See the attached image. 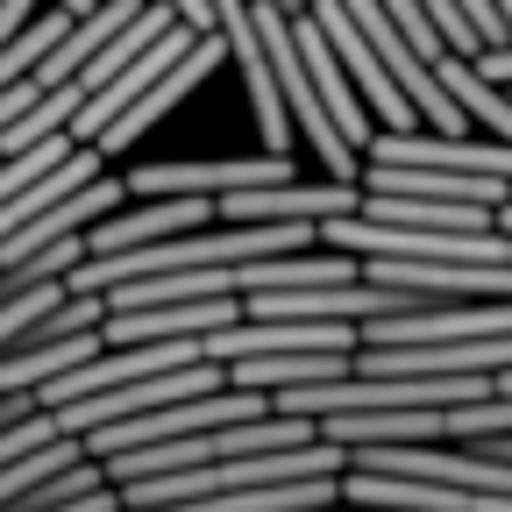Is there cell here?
Listing matches in <instances>:
<instances>
[{"label": "cell", "instance_id": "6da1fadb", "mask_svg": "<svg viewBox=\"0 0 512 512\" xmlns=\"http://www.w3.org/2000/svg\"><path fill=\"white\" fill-rule=\"evenodd\" d=\"M221 64H228V36H221V29H200V36H192V50H185V57L171 64L164 79H150V86H143L136 100H128V107H121V114H114V121L100 128L93 143H100L107 157H121L128 143H143L150 128H157V121H164V114H171V107L185 100V93H200V79H214Z\"/></svg>", "mask_w": 512, "mask_h": 512}, {"label": "cell", "instance_id": "9c48e42d", "mask_svg": "<svg viewBox=\"0 0 512 512\" xmlns=\"http://www.w3.org/2000/svg\"><path fill=\"white\" fill-rule=\"evenodd\" d=\"M313 434H328L342 448H370V441H448L441 406H363V413H320Z\"/></svg>", "mask_w": 512, "mask_h": 512}, {"label": "cell", "instance_id": "8fae6325", "mask_svg": "<svg viewBox=\"0 0 512 512\" xmlns=\"http://www.w3.org/2000/svg\"><path fill=\"white\" fill-rule=\"evenodd\" d=\"M356 363V349H306V356H242V363H221L235 384L249 392H285V384H320V377H342Z\"/></svg>", "mask_w": 512, "mask_h": 512}, {"label": "cell", "instance_id": "7c38bea8", "mask_svg": "<svg viewBox=\"0 0 512 512\" xmlns=\"http://www.w3.org/2000/svg\"><path fill=\"white\" fill-rule=\"evenodd\" d=\"M79 456H86V441H79V434H50L43 448H29V456H15V463H0V512H15V498H22L29 484H43L50 470L79 463Z\"/></svg>", "mask_w": 512, "mask_h": 512}, {"label": "cell", "instance_id": "7a4b0ae2", "mask_svg": "<svg viewBox=\"0 0 512 512\" xmlns=\"http://www.w3.org/2000/svg\"><path fill=\"white\" fill-rule=\"evenodd\" d=\"M306 15L328 29V43H335V57L349 64V79H356V93H363V107L384 121V128H413L420 121V107L406 100V86L384 72V57L370 50V36L356 29V15L342 8V0H306Z\"/></svg>", "mask_w": 512, "mask_h": 512}, {"label": "cell", "instance_id": "5bb4252c", "mask_svg": "<svg viewBox=\"0 0 512 512\" xmlns=\"http://www.w3.org/2000/svg\"><path fill=\"white\" fill-rule=\"evenodd\" d=\"M491 221H498V228H505V235H512V200H505V207H498V214H491Z\"/></svg>", "mask_w": 512, "mask_h": 512}, {"label": "cell", "instance_id": "5b68a950", "mask_svg": "<svg viewBox=\"0 0 512 512\" xmlns=\"http://www.w3.org/2000/svg\"><path fill=\"white\" fill-rule=\"evenodd\" d=\"M292 178V150H264V157H214V164H136L128 192H242V185H278Z\"/></svg>", "mask_w": 512, "mask_h": 512}, {"label": "cell", "instance_id": "52a82bcc", "mask_svg": "<svg viewBox=\"0 0 512 512\" xmlns=\"http://www.w3.org/2000/svg\"><path fill=\"white\" fill-rule=\"evenodd\" d=\"M192 36H200L192 22H171L164 36H150V43H143L136 57H128V64H121V72H114V79H107V86H100V93H93V100H86L79 114H72V136H86V143H93L100 128H107V121H114V114H121L128 100H136V93H143L150 79H164L171 64H178V57L192 50Z\"/></svg>", "mask_w": 512, "mask_h": 512}, {"label": "cell", "instance_id": "8992f818", "mask_svg": "<svg viewBox=\"0 0 512 512\" xmlns=\"http://www.w3.org/2000/svg\"><path fill=\"white\" fill-rule=\"evenodd\" d=\"M214 221V200L207 192H157V200H143L136 214H100L86 228V256L100 249H143V242H164V235H185V228H207Z\"/></svg>", "mask_w": 512, "mask_h": 512}, {"label": "cell", "instance_id": "4fadbf2b", "mask_svg": "<svg viewBox=\"0 0 512 512\" xmlns=\"http://www.w3.org/2000/svg\"><path fill=\"white\" fill-rule=\"evenodd\" d=\"M57 434V420L36 406V413H22V420H0V463H15V456H29V448H43Z\"/></svg>", "mask_w": 512, "mask_h": 512}, {"label": "cell", "instance_id": "277c9868", "mask_svg": "<svg viewBox=\"0 0 512 512\" xmlns=\"http://www.w3.org/2000/svg\"><path fill=\"white\" fill-rule=\"evenodd\" d=\"M363 178H328V185H242V192H214V221H328V214H356Z\"/></svg>", "mask_w": 512, "mask_h": 512}, {"label": "cell", "instance_id": "30bf717a", "mask_svg": "<svg viewBox=\"0 0 512 512\" xmlns=\"http://www.w3.org/2000/svg\"><path fill=\"white\" fill-rule=\"evenodd\" d=\"M434 79L456 93V107H463L470 121H484L498 143H512V93H505V86H491L463 50H441V57H434Z\"/></svg>", "mask_w": 512, "mask_h": 512}, {"label": "cell", "instance_id": "3957f363", "mask_svg": "<svg viewBox=\"0 0 512 512\" xmlns=\"http://www.w3.org/2000/svg\"><path fill=\"white\" fill-rule=\"evenodd\" d=\"M370 164H427V171H491V178H512V143L498 136H448V128H434V136H420V128H370L363 143Z\"/></svg>", "mask_w": 512, "mask_h": 512}, {"label": "cell", "instance_id": "ba28073f", "mask_svg": "<svg viewBox=\"0 0 512 512\" xmlns=\"http://www.w3.org/2000/svg\"><path fill=\"white\" fill-rule=\"evenodd\" d=\"M292 36H299V50H306V72H313V93H320V107H328V121L363 150V143H370V107H363V93L349 86V64L335 57L328 29H320V22L299 8V15H292Z\"/></svg>", "mask_w": 512, "mask_h": 512}]
</instances>
